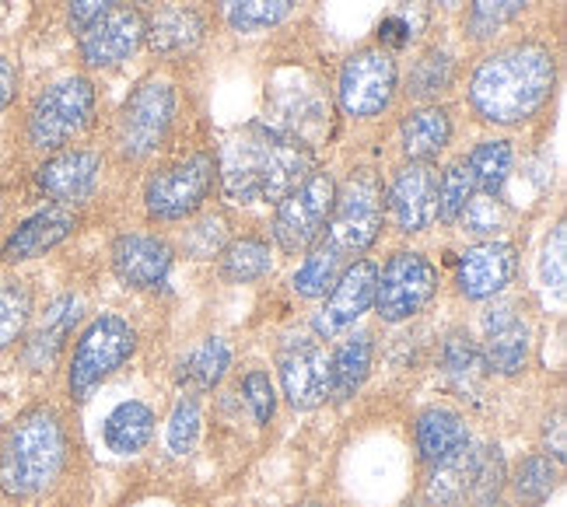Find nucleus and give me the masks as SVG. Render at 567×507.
Segmentation results:
<instances>
[{
  "mask_svg": "<svg viewBox=\"0 0 567 507\" xmlns=\"http://www.w3.org/2000/svg\"><path fill=\"white\" fill-rule=\"evenodd\" d=\"M557 84V56L547 42L522 39L476 63L466 99L480 123L522 126L543 113Z\"/></svg>",
  "mask_w": 567,
  "mask_h": 507,
  "instance_id": "nucleus-1",
  "label": "nucleus"
},
{
  "mask_svg": "<svg viewBox=\"0 0 567 507\" xmlns=\"http://www.w3.org/2000/svg\"><path fill=\"white\" fill-rule=\"evenodd\" d=\"M316 168L312 147L284 130L252 123L228 141L217 175L235 204H280Z\"/></svg>",
  "mask_w": 567,
  "mask_h": 507,
  "instance_id": "nucleus-2",
  "label": "nucleus"
},
{
  "mask_svg": "<svg viewBox=\"0 0 567 507\" xmlns=\"http://www.w3.org/2000/svg\"><path fill=\"white\" fill-rule=\"evenodd\" d=\"M68 421L53 403H32L0 434V497L29 504L47 497L68 473Z\"/></svg>",
  "mask_w": 567,
  "mask_h": 507,
  "instance_id": "nucleus-3",
  "label": "nucleus"
},
{
  "mask_svg": "<svg viewBox=\"0 0 567 507\" xmlns=\"http://www.w3.org/2000/svg\"><path fill=\"white\" fill-rule=\"evenodd\" d=\"M95 105L99 92L89 74H63L50 81L42 92L32 99L25 113V147L35 154H53L71 147L84 130L95 123Z\"/></svg>",
  "mask_w": 567,
  "mask_h": 507,
  "instance_id": "nucleus-4",
  "label": "nucleus"
},
{
  "mask_svg": "<svg viewBox=\"0 0 567 507\" xmlns=\"http://www.w3.org/2000/svg\"><path fill=\"white\" fill-rule=\"evenodd\" d=\"M137 354V329L116 312H102L81 329L71 361H68V392L74 403H89L113 374Z\"/></svg>",
  "mask_w": 567,
  "mask_h": 507,
  "instance_id": "nucleus-5",
  "label": "nucleus"
},
{
  "mask_svg": "<svg viewBox=\"0 0 567 507\" xmlns=\"http://www.w3.org/2000/svg\"><path fill=\"white\" fill-rule=\"evenodd\" d=\"M385 225V207H382V179L372 168L351 172L343 189H337L333 214L326 220V231L319 235L322 246H330L347 262L361 259L375 246Z\"/></svg>",
  "mask_w": 567,
  "mask_h": 507,
  "instance_id": "nucleus-6",
  "label": "nucleus"
},
{
  "mask_svg": "<svg viewBox=\"0 0 567 507\" xmlns=\"http://www.w3.org/2000/svg\"><path fill=\"white\" fill-rule=\"evenodd\" d=\"M172 123H176V87L158 77H144L134 92L126 95L113 144L123 162H147L165 147Z\"/></svg>",
  "mask_w": 567,
  "mask_h": 507,
  "instance_id": "nucleus-7",
  "label": "nucleus"
},
{
  "mask_svg": "<svg viewBox=\"0 0 567 507\" xmlns=\"http://www.w3.org/2000/svg\"><path fill=\"white\" fill-rule=\"evenodd\" d=\"M214 183H217V158L210 151H193L186 158H176L147 175L144 210L151 220H162V225L189 220L207 204Z\"/></svg>",
  "mask_w": 567,
  "mask_h": 507,
  "instance_id": "nucleus-8",
  "label": "nucleus"
},
{
  "mask_svg": "<svg viewBox=\"0 0 567 507\" xmlns=\"http://www.w3.org/2000/svg\"><path fill=\"white\" fill-rule=\"evenodd\" d=\"M337 189H340V183L333 179V172L312 168L288 196H284L277 204L274 225H270L280 252L301 256L316 246L319 235L326 231V220L333 214Z\"/></svg>",
  "mask_w": 567,
  "mask_h": 507,
  "instance_id": "nucleus-9",
  "label": "nucleus"
},
{
  "mask_svg": "<svg viewBox=\"0 0 567 507\" xmlns=\"http://www.w3.org/2000/svg\"><path fill=\"white\" fill-rule=\"evenodd\" d=\"M442 273L439 267L417 249H396L379 270L375 280V315L389 325L410 322L413 315H421L424 308L439 298Z\"/></svg>",
  "mask_w": 567,
  "mask_h": 507,
  "instance_id": "nucleus-10",
  "label": "nucleus"
},
{
  "mask_svg": "<svg viewBox=\"0 0 567 507\" xmlns=\"http://www.w3.org/2000/svg\"><path fill=\"white\" fill-rule=\"evenodd\" d=\"M396 87H400L396 56L382 46H364L343 60L337 99H340L343 116L375 120L392 105V99H396Z\"/></svg>",
  "mask_w": 567,
  "mask_h": 507,
  "instance_id": "nucleus-11",
  "label": "nucleus"
},
{
  "mask_svg": "<svg viewBox=\"0 0 567 507\" xmlns=\"http://www.w3.org/2000/svg\"><path fill=\"white\" fill-rule=\"evenodd\" d=\"M277 379L291 410H319L330 400V354L316 337H284L277 346Z\"/></svg>",
  "mask_w": 567,
  "mask_h": 507,
  "instance_id": "nucleus-12",
  "label": "nucleus"
},
{
  "mask_svg": "<svg viewBox=\"0 0 567 507\" xmlns=\"http://www.w3.org/2000/svg\"><path fill=\"white\" fill-rule=\"evenodd\" d=\"M382 207L400 235H421L439 217V165L403 162L382 189Z\"/></svg>",
  "mask_w": 567,
  "mask_h": 507,
  "instance_id": "nucleus-13",
  "label": "nucleus"
},
{
  "mask_svg": "<svg viewBox=\"0 0 567 507\" xmlns=\"http://www.w3.org/2000/svg\"><path fill=\"white\" fill-rule=\"evenodd\" d=\"M375 280H379V262L375 259H354L347 267L312 315V337L316 340H340L343 333H351L354 322L372 312L375 301Z\"/></svg>",
  "mask_w": 567,
  "mask_h": 507,
  "instance_id": "nucleus-14",
  "label": "nucleus"
},
{
  "mask_svg": "<svg viewBox=\"0 0 567 507\" xmlns=\"http://www.w3.org/2000/svg\"><path fill=\"white\" fill-rule=\"evenodd\" d=\"M105 158L95 147H63L47 154L35 165V189L47 196L50 204L60 207H81L89 204L102 186Z\"/></svg>",
  "mask_w": 567,
  "mask_h": 507,
  "instance_id": "nucleus-15",
  "label": "nucleus"
},
{
  "mask_svg": "<svg viewBox=\"0 0 567 507\" xmlns=\"http://www.w3.org/2000/svg\"><path fill=\"white\" fill-rule=\"evenodd\" d=\"M144 46V14L134 4H116L95 25L78 35V56L84 71H113Z\"/></svg>",
  "mask_w": 567,
  "mask_h": 507,
  "instance_id": "nucleus-16",
  "label": "nucleus"
},
{
  "mask_svg": "<svg viewBox=\"0 0 567 507\" xmlns=\"http://www.w3.org/2000/svg\"><path fill=\"white\" fill-rule=\"evenodd\" d=\"M518 273V249L505 238H484L455 259V291L466 301H491L508 291Z\"/></svg>",
  "mask_w": 567,
  "mask_h": 507,
  "instance_id": "nucleus-17",
  "label": "nucleus"
},
{
  "mask_svg": "<svg viewBox=\"0 0 567 507\" xmlns=\"http://www.w3.org/2000/svg\"><path fill=\"white\" fill-rule=\"evenodd\" d=\"M84 315V301L81 294H56L47 308L39 312V319H32V325L25 329V337H21V368L25 371H50L56 368L60 354L68 350L74 329Z\"/></svg>",
  "mask_w": 567,
  "mask_h": 507,
  "instance_id": "nucleus-18",
  "label": "nucleus"
},
{
  "mask_svg": "<svg viewBox=\"0 0 567 507\" xmlns=\"http://www.w3.org/2000/svg\"><path fill=\"white\" fill-rule=\"evenodd\" d=\"M484 361L491 374L515 379L529 368L533 354V329L515 301H494L484 312Z\"/></svg>",
  "mask_w": 567,
  "mask_h": 507,
  "instance_id": "nucleus-19",
  "label": "nucleus"
},
{
  "mask_svg": "<svg viewBox=\"0 0 567 507\" xmlns=\"http://www.w3.org/2000/svg\"><path fill=\"white\" fill-rule=\"evenodd\" d=\"M78 228H81V214L74 207H60V204L42 207L32 217L21 220V225L4 238V246H0V262H4V267H21V262L42 259L47 252L60 249Z\"/></svg>",
  "mask_w": 567,
  "mask_h": 507,
  "instance_id": "nucleus-20",
  "label": "nucleus"
},
{
  "mask_svg": "<svg viewBox=\"0 0 567 507\" xmlns=\"http://www.w3.org/2000/svg\"><path fill=\"white\" fill-rule=\"evenodd\" d=\"M113 273L134 291H155L176 267V249L165 238L147 231H126L113 241Z\"/></svg>",
  "mask_w": 567,
  "mask_h": 507,
  "instance_id": "nucleus-21",
  "label": "nucleus"
},
{
  "mask_svg": "<svg viewBox=\"0 0 567 507\" xmlns=\"http://www.w3.org/2000/svg\"><path fill=\"white\" fill-rule=\"evenodd\" d=\"M204 35L207 18L186 0H168V4H158L151 18H144V42L158 60H179L193 53L204 42Z\"/></svg>",
  "mask_w": 567,
  "mask_h": 507,
  "instance_id": "nucleus-22",
  "label": "nucleus"
},
{
  "mask_svg": "<svg viewBox=\"0 0 567 507\" xmlns=\"http://www.w3.org/2000/svg\"><path fill=\"white\" fill-rule=\"evenodd\" d=\"M413 441H417V455L427 469L463 458L473 448L466 416L452 406H427L413 424Z\"/></svg>",
  "mask_w": 567,
  "mask_h": 507,
  "instance_id": "nucleus-23",
  "label": "nucleus"
},
{
  "mask_svg": "<svg viewBox=\"0 0 567 507\" xmlns=\"http://www.w3.org/2000/svg\"><path fill=\"white\" fill-rule=\"evenodd\" d=\"M452 144V113L439 102L410 108L400 123V151L406 162H434Z\"/></svg>",
  "mask_w": 567,
  "mask_h": 507,
  "instance_id": "nucleus-24",
  "label": "nucleus"
},
{
  "mask_svg": "<svg viewBox=\"0 0 567 507\" xmlns=\"http://www.w3.org/2000/svg\"><path fill=\"white\" fill-rule=\"evenodd\" d=\"M375 361V340L372 333H343L330 354V400L351 403L364 389Z\"/></svg>",
  "mask_w": 567,
  "mask_h": 507,
  "instance_id": "nucleus-25",
  "label": "nucleus"
},
{
  "mask_svg": "<svg viewBox=\"0 0 567 507\" xmlns=\"http://www.w3.org/2000/svg\"><path fill=\"white\" fill-rule=\"evenodd\" d=\"M155 410L141 400H126L102 424V441L113 455H141L155 437Z\"/></svg>",
  "mask_w": 567,
  "mask_h": 507,
  "instance_id": "nucleus-26",
  "label": "nucleus"
},
{
  "mask_svg": "<svg viewBox=\"0 0 567 507\" xmlns=\"http://www.w3.org/2000/svg\"><path fill=\"white\" fill-rule=\"evenodd\" d=\"M274 273V249L267 238L243 235L231 238L228 246L217 252V277L225 283H259Z\"/></svg>",
  "mask_w": 567,
  "mask_h": 507,
  "instance_id": "nucleus-27",
  "label": "nucleus"
},
{
  "mask_svg": "<svg viewBox=\"0 0 567 507\" xmlns=\"http://www.w3.org/2000/svg\"><path fill=\"white\" fill-rule=\"evenodd\" d=\"M231 368V343L225 337H207L196 343L189 354L179 361V371H176V382L196 395V392H210L225 382V374Z\"/></svg>",
  "mask_w": 567,
  "mask_h": 507,
  "instance_id": "nucleus-28",
  "label": "nucleus"
},
{
  "mask_svg": "<svg viewBox=\"0 0 567 507\" xmlns=\"http://www.w3.org/2000/svg\"><path fill=\"white\" fill-rule=\"evenodd\" d=\"M439 361H442L445 379L460 392H473L491 374V368L484 361V350H480V343L466 333V329H452V333L442 340Z\"/></svg>",
  "mask_w": 567,
  "mask_h": 507,
  "instance_id": "nucleus-29",
  "label": "nucleus"
},
{
  "mask_svg": "<svg viewBox=\"0 0 567 507\" xmlns=\"http://www.w3.org/2000/svg\"><path fill=\"white\" fill-rule=\"evenodd\" d=\"M466 165H470L476 193L501 196L515 172V147L505 137H487L466 154Z\"/></svg>",
  "mask_w": 567,
  "mask_h": 507,
  "instance_id": "nucleus-30",
  "label": "nucleus"
},
{
  "mask_svg": "<svg viewBox=\"0 0 567 507\" xmlns=\"http://www.w3.org/2000/svg\"><path fill=\"white\" fill-rule=\"evenodd\" d=\"M35 319L32 288L18 273H0V354L21 343Z\"/></svg>",
  "mask_w": 567,
  "mask_h": 507,
  "instance_id": "nucleus-31",
  "label": "nucleus"
},
{
  "mask_svg": "<svg viewBox=\"0 0 567 507\" xmlns=\"http://www.w3.org/2000/svg\"><path fill=\"white\" fill-rule=\"evenodd\" d=\"M305 259L298 262V270L291 277V291L305 301H319L326 298V291L333 288L337 277L351 267L343 256H337L330 246H322V241H316V246L309 252H301Z\"/></svg>",
  "mask_w": 567,
  "mask_h": 507,
  "instance_id": "nucleus-32",
  "label": "nucleus"
},
{
  "mask_svg": "<svg viewBox=\"0 0 567 507\" xmlns=\"http://www.w3.org/2000/svg\"><path fill=\"white\" fill-rule=\"evenodd\" d=\"M505 455H501L497 445H484V448H470V504L473 507H494L501 504V490H505Z\"/></svg>",
  "mask_w": 567,
  "mask_h": 507,
  "instance_id": "nucleus-33",
  "label": "nucleus"
},
{
  "mask_svg": "<svg viewBox=\"0 0 567 507\" xmlns=\"http://www.w3.org/2000/svg\"><path fill=\"white\" fill-rule=\"evenodd\" d=\"M557 483H560V469H557V462L550 455H543V452H533L518 462V469L512 476V490H515V500L522 507H539V504H547L550 494L557 490Z\"/></svg>",
  "mask_w": 567,
  "mask_h": 507,
  "instance_id": "nucleus-34",
  "label": "nucleus"
},
{
  "mask_svg": "<svg viewBox=\"0 0 567 507\" xmlns=\"http://www.w3.org/2000/svg\"><path fill=\"white\" fill-rule=\"evenodd\" d=\"M452 84H455V60H452V53L434 46V50H424L421 60L410 68L406 95L427 105V102H434L439 95H445Z\"/></svg>",
  "mask_w": 567,
  "mask_h": 507,
  "instance_id": "nucleus-35",
  "label": "nucleus"
},
{
  "mask_svg": "<svg viewBox=\"0 0 567 507\" xmlns=\"http://www.w3.org/2000/svg\"><path fill=\"white\" fill-rule=\"evenodd\" d=\"M529 8H533V0H470L463 32L470 42H491L501 29L512 25V21Z\"/></svg>",
  "mask_w": 567,
  "mask_h": 507,
  "instance_id": "nucleus-36",
  "label": "nucleus"
},
{
  "mask_svg": "<svg viewBox=\"0 0 567 507\" xmlns=\"http://www.w3.org/2000/svg\"><path fill=\"white\" fill-rule=\"evenodd\" d=\"M473 175H470V165L466 158H455L445 165V172H439V217L445 228H455L460 225V217L466 210V204L473 200Z\"/></svg>",
  "mask_w": 567,
  "mask_h": 507,
  "instance_id": "nucleus-37",
  "label": "nucleus"
},
{
  "mask_svg": "<svg viewBox=\"0 0 567 507\" xmlns=\"http://www.w3.org/2000/svg\"><path fill=\"white\" fill-rule=\"evenodd\" d=\"M298 0H228V25L231 32L256 35L277 29L295 11Z\"/></svg>",
  "mask_w": 567,
  "mask_h": 507,
  "instance_id": "nucleus-38",
  "label": "nucleus"
},
{
  "mask_svg": "<svg viewBox=\"0 0 567 507\" xmlns=\"http://www.w3.org/2000/svg\"><path fill=\"white\" fill-rule=\"evenodd\" d=\"M455 228H463L466 235L473 238H497L501 231H508L512 228V207L501 200V196H487V193H473V200L466 204L463 217H460V225Z\"/></svg>",
  "mask_w": 567,
  "mask_h": 507,
  "instance_id": "nucleus-39",
  "label": "nucleus"
},
{
  "mask_svg": "<svg viewBox=\"0 0 567 507\" xmlns=\"http://www.w3.org/2000/svg\"><path fill=\"white\" fill-rule=\"evenodd\" d=\"M424 497L431 507H463L470 497V452L455 462H445V466H434Z\"/></svg>",
  "mask_w": 567,
  "mask_h": 507,
  "instance_id": "nucleus-40",
  "label": "nucleus"
},
{
  "mask_svg": "<svg viewBox=\"0 0 567 507\" xmlns=\"http://www.w3.org/2000/svg\"><path fill=\"white\" fill-rule=\"evenodd\" d=\"M200 427H204V410H200V400L196 395H179L176 406L168 413V431H165V441H168V452L172 455H189L196 448V441H200Z\"/></svg>",
  "mask_w": 567,
  "mask_h": 507,
  "instance_id": "nucleus-41",
  "label": "nucleus"
},
{
  "mask_svg": "<svg viewBox=\"0 0 567 507\" xmlns=\"http://www.w3.org/2000/svg\"><path fill=\"white\" fill-rule=\"evenodd\" d=\"M225 246H228V228H225V217H217V214L196 220L183 235V252L189 259H214Z\"/></svg>",
  "mask_w": 567,
  "mask_h": 507,
  "instance_id": "nucleus-42",
  "label": "nucleus"
},
{
  "mask_svg": "<svg viewBox=\"0 0 567 507\" xmlns=\"http://www.w3.org/2000/svg\"><path fill=\"white\" fill-rule=\"evenodd\" d=\"M243 395H246V403H249V410L256 416V424L259 427H270V421L277 416V385H274V379H270L264 368L246 371Z\"/></svg>",
  "mask_w": 567,
  "mask_h": 507,
  "instance_id": "nucleus-43",
  "label": "nucleus"
},
{
  "mask_svg": "<svg viewBox=\"0 0 567 507\" xmlns=\"http://www.w3.org/2000/svg\"><path fill=\"white\" fill-rule=\"evenodd\" d=\"M567 231H564V220H557L554 231L543 241V252H539V280L543 288H554V291H564V277H567Z\"/></svg>",
  "mask_w": 567,
  "mask_h": 507,
  "instance_id": "nucleus-44",
  "label": "nucleus"
},
{
  "mask_svg": "<svg viewBox=\"0 0 567 507\" xmlns=\"http://www.w3.org/2000/svg\"><path fill=\"white\" fill-rule=\"evenodd\" d=\"M120 4V0H68V29L74 35H81L89 25H95V21L113 11Z\"/></svg>",
  "mask_w": 567,
  "mask_h": 507,
  "instance_id": "nucleus-45",
  "label": "nucleus"
},
{
  "mask_svg": "<svg viewBox=\"0 0 567 507\" xmlns=\"http://www.w3.org/2000/svg\"><path fill=\"white\" fill-rule=\"evenodd\" d=\"M410 39H413V25H410V18H403V14H392L379 25V46L389 50V53L410 46Z\"/></svg>",
  "mask_w": 567,
  "mask_h": 507,
  "instance_id": "nucleus-46",
  "label": "nucleus"
},
{
  "mask_svg": "<svg viewBox=\"0 0 567 507\" xmlns=\"http://www.w3.org/2000/svg\"><path fill=\"white\" fill-rule=\"evenodd\" d=\"M543 455H550L557 466L567 455V441H564V410L557 406L554 416H547V427H543Z\"/></svg>",
  "mask_w": 567,
  "mask_h": 507,
  "instance_id": "nucleus-47",
  "label": "nucleus"
},
{
  "mask_svg": "<svg viewBox=\"0 0 567 507\" xmlns=\"http://www.w3.org/2000/svg\"><path fill=\"white\" fill-rule=\"evenodd\" d=\"M18 84H21L18 63L0 50V116H4L11 108V102L18 99Z\"/></svg>",
  "mask_w": 567,
  "mask_h": 507,
  "instance_id": "nucleus-48",
  "label": "nucleus"
},
{
  "mask_svg": "<svg viewBox=\"0 0 567 507\" xmlns=\"http://www.w3.org/2000/svg\"><path fill=\"white\" fill-rule=\"evenodd\" d=\"M434 4H439V8H445V11H455V8L463 4V0H434Z\"/></svg>",
  "mask_w": 567,
  "mask_h": 507,
  "instance_id": "nucleus-49",
  "label": "nucleus"
},
{
  "mask_svg": "<svg viewBox=\"0 0 567 507\" xmlns=\"http://www.w3.org/2000/svg\"><path fill=\"white\" fill-rule=\"evenodd\" d=\"M141 4H155V0H141Z\"/></svg>",
  "mask_w": 567,
  "mask_h": 507,
  "instance_id": "nucleus-50",
  "label": "nucleus"
},
{
  "mask_svg": "<svg viewBox=\"0 0 567 507\" xmlns=\"http://www.w3.org/2000/svg\"><path fill=\"white\" fill-rule=\"evenodd\" d=\"M0 507H11V504H8V500H4V504H0Z\"/></svg>",
  "mask_w": 567,
  "mask_h": 507,
  "instance_id": "nucleus-51",
  "label": "nucleus"
}]
</instances>
